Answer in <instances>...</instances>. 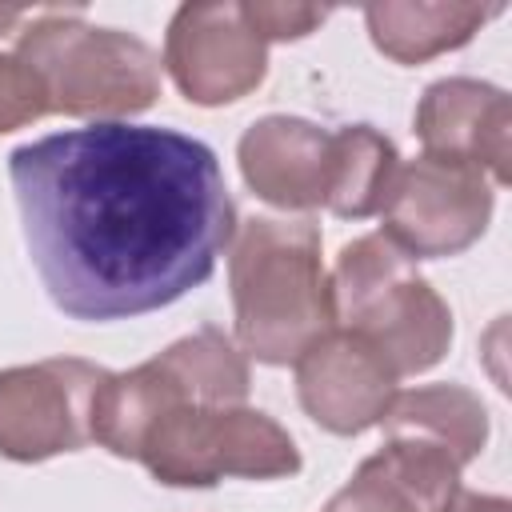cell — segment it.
<instances>
[{"label": "cell", "mask_w": 512, "mask_h": 512, "mask_svg": "<svg viewBox=\"0 0 512 512\" xmlns=\"http://www.w3.org/2000/svg\"><path fill=\"white\" fill-rule=\"evenodd\" d=\"M248 388V356L228 332L208 324L128 372H108L92 404V440L120 460H136L160 412L176 404H244Z\"/></svg>", "instance_id": "obj_5"}, {"label": "cell", "mask_w": 512, "mask_h": 512, "mask_svg": "<svg viewBox=\"0 0 512 512\" xmlns=\"http://www.w3.org/2000/svg\"><path fill=\"white\" fill-rule=\"evenodd\" d=\"M400 168L396 144L372 124H344L332 132V184L328 212L344 220L376 216L392 192Z\"/></svg>", "instance_id": "obj_15"}, {"label": "cell", "mask_w": 512, "mask_h": 512, "mask_svg": "<svg viewBox=\"0 0 512 512\" xmlns=\"http://www.w3.org/2000/svg\"><path fill=\"white\" fill-rule=\"evenodd\" d=\"M164 68L184 100L200 108L236 104L268 76V44L244 4H180L164 32Z\"/></svg>", "instance_id": "obj_9"}, {"label": "cell", "mask_w": 512, "mask_h": 512, "mask_svg": "<svg viewBox=\"0 0 512 512\" xmlns=\"http://www.w3.org/2000/svg\"><path fill=\"white\" fill-rule=\"evenodd\" d=\"M320 512H420V504L368 456Z\"/></svg>", "instance_id": "obj_16"}, {"label": "cell", "mask_w": 512, "mask_h": 512, "mask_svg": "<svg viewBox=\"0 0 512 512\" xmlns=\"http://www.w3.org/2000/svg\"><path fill=\"white\" fill-rule=\"evenodd\" d=\"M412 124L428 156L472 164L492 184L512 180V104L504 88L472 76L436 80L424 88Z\"/></svg>", "instance_id": "obj_11"}, {"label": "cell", "mask_w": 512, "mask_h": 512, "mask_svg": "<svg viewBox=\"0 0 512 512\" xmlns=\"http://www.w3.org/2000/svg\"><path fill=\"white\" fill-rule=\"evenodd\" d=\"M40 8H24V4H0V36L4 32H20Z\"/></svg>", "instance_id": "obj_20"}, {"label": "cell", "mask_w": 512, "mask_h": 512, "mask_svg": "<svg viewBox=\"0 0 512 512\" xmlns=\"http://www.w3.org/2000/svg\"><path fill=\"white\" fill-rule=\"evenodd\" d=\"M496 12L500 4L472 0H384L364 8V24L376 52H384L396 64H424L432 56L464 48Z\"/></svg>", "instance_id": "obj_13"}, {"label": "cell", "mask_w": 512, "mask_h": 512, "mask_svg": "<svg viewBox=\"0 0 512 512\" xmlns=\"http://www.w3.org/2000/svg\"><path fill=\"white\" fill-rule=\"evenodd\" d=\"M48 112L44 88L16 52H0V136L16 132Z\"/></svg>", "instance_id": "obj_17"}, {"label": "cell", "mask_w": 512, "mask_h": 512, "mask_svg": "<svg viewBox=\"0 0 512 512\" xmlns=\"http://www.w3.org/2000/svg\"><path fill=\"white\" fill-rule=\"evenodd\" d=\"M16 56L44 88L48 112L112 124L160 96V56L132 32L96 28L80 8H40L16 32Z\"/></svg>", "instance_id": "obj_3"}, {"label": "cell", "mask_w": 512, "mask_h": 512, "mask_svg": "<svg viewBox=\"0 0 512 512\" xmlns=\"http://www.w3.org/2000/svg\"><path fill=\"white\" fill-rule=\"evenodd\" d=\"M384 436H416L448 448L464 468L488 444V412L464 384H424L396 392L380 416Z\"/></svg>", "instance_id": "obj_14"}, {"label": "cell", "mask_w": 512, "mask_h": 512, "mask_svg": "<svg viewBox=\"0 0 512 512\" xmlns=\"http://www.w3.org/2000/svg\"><path fill=\"white\" fill-rule=\"evenodd\" d=\"M8 180L48 300L84 324L176 304L236 236L216 152L156 124H92L12 148Z\"/></svg>", "instance_id": "obj_1"}, {"label": "cell", "mask_w": 512, "mask_h": 512, "mask_svg": "<svg viewBox=\"0 0 512 512\" xmlns=\"http://www.w3.org/2000/svg\"><path fill=\"white\" fill-rule=\"evenodd\" d=\"M244 184L284 212H312L328 204L332 132L300 116H260L236 144Z\"/></svg>", "instance_id": "obj_12"}, {"label": "cell", "mask_w": 512, "mask_h": 512, "mask_svg": "<svg viewBox=\"0 0 512 512\" xmlns=\"http://www.w3.org/2000/svg\"><path fill=\"white\" fill-rule=\"evenodd\" d=\"M332 280L336 328L368 340L396 376L428 372L452 344V308L384 232L340 248Z\"/></svg>", "instance_id": "obj_4"}, {"label": "cell", "mask_w": 512, "mask_h": 512, "mask_svg": "<svg viewBox=\"0 0 512 512\" xmlns=\"http://www.w3.org/2000/svg\"><path fill=\"white\" fill-rule=\"evenodd\" d=\"M228 248L236 344L244 356L260 364H292L312 340L336 328L332 280L312 220L252 216Z\"/></svg>", "instance_id": "obj_2"}, {"label": "cell", "mask_w": 512, "mask_h": 512, "mask_svg": "<svg viewBox=\"0 0 512 512\" xmlns=\"http://www.w3.org/2000/svg\"><path fill=\"white\" fill-rule=\"evenodd\" d=\"M136 460L168 488H212L228 476L280 480L300 472L288 428L248 404H176L148 424Z\"/></svg>", "instance_id": "obj_6"}, {"label": "cell", "mask_w": 512, "mask_h": 512, "mask_svg": "<svg viewBox=\"0 0 512 512\" xmlns=\"http://www.w3.org/2000/svg\"><path fill=\"white\" fill-rule=\"evenodd\" d=\"M248 24L260 32L264 44L272 40H300L308 32H316L328 20V8L316 4H276V0H252L244 4Z\"/></svg>", "instance_id": "obj_18"}, {"label": "cell", "mask_w": 512, "mask_h": 512, "mask_svg": "<svg viewBox=\"0 0 512 512\" xmlns=\"http://www.w3.org/2000/svg\"><path fill=\"white\" fill-rule=\"evenodd\" d=\"M292 368L300 408L332 436L376 428L400 380L384 356L348 328H328L292 360Z\"/></svg>", "instance_id": "obj_10"}, {"label": "cell", "mask_w": 512, "mask_h": 512, "mask_svg": "<svg viewBox=\"0 0 512 512\" xmlns=\"http://www.w3.org/2000/svg\"><path fill=\"white\" fill-rule=\"evenodd\" d=\"M492 204L496 192L480 168L420 152L396 168L392 192L380 208V232L412 260H440L484 236Z\"/></svg>", "instance_id": "obj_7"}, {"label": "cell", "mask_w": 512, "mask_h": 512, "mask_svg": "<svg viewBox=\"0 0 512 512\" xmlns=\"http://www.w3.org/2000/svg\"><path fill=\"white\" fill-rule=\"evenodd\" d=\"M444 512H512V504L504 496H488V492H456V500Z\"/></svg>", "instance_id": "obj_19"}, {"label": "cell", "mask_w": 512, "mask_h": 512, "mask_svg": "<svg viewBox=\"0 0 512 512\" xmlns=\"http://www.w3.org/2000/svg\"><path fill=\"white\" fill-rule=\"evenodd\" d=\"M108 368L48 356L0 372V456L40 464L92 444V404Z\"/></svg>", "instance_id": "obj_8"}]
</instances>
